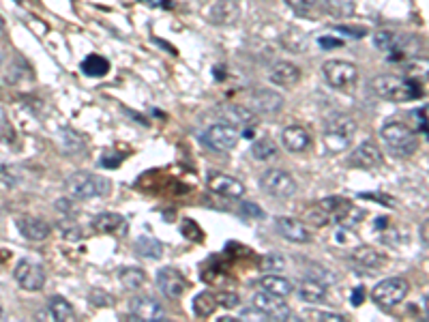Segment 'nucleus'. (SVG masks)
Here are the masks:
<instances>
[{"mask_svg": "<svg viewBox=\"0 0 429 322\" xmlns=\"http://www.w3.org/2000/svg\"><path fill=\"white\" fill-rule=\"evenodd\" d=\"M371 91L386 101H410L421 97V86L414 79L397 77V75H376L371 79Z\"/></svg>", "mask_w": 429, "mask_h": 322, "instance_id": "nucleus-1", "label": "nucleus"}, {"mask_svg": "<svg viewBox=\"0 0 429 322\" xmlns=\"http://www.w3.org/2000/svg\"><path fill=\"white\" fill-rule=\"evenodd\" d=\"M357 136V123L341 112H335L328 116L326 125H324V144L333 153H341L350 148L352 140Z\"/></svg>", "mask_w": 429, "mask_h": 322, "instance_id": "nucleus-2", "label": "nucleus"}, {"mask_svg": "<svg viewBox=\"0 0 429 322\" xmlns=\"http://www.w3.org/2000/svg\"><path fill=\"white\" fill-rule=\"evenodd\" d=\"M67 193L71 198H77V200H91V198H99V195H105L110 191V181L103 179V176H97V174H91V172H73L67 183Z\"/></svg>", "mask_w": 429, "mask_h": 322, "instance_id": "nucleus-3", "label": "nucleus"}, {"mask_svg": "<svg viewBox=\"0 0 429 322\" xmlns=\"http://www.w3.org/2000/svg\"><path fill=\"white\" fill-rule=\"evenodd\" d=\"M380 136H382L386 148H389L393 155H399V157H408L418 148L416 136L404 123H386L382 127Z\"/></svg>", "mask_w": 429, "mask_h": 322, "instance_id": "nucleus-4", "label": "nucleus"}, {"mask_svg": "<svg viewBox=\"0 0 429 322\" xmlns=\"http://www.w3.org/2000/svg\"><path fill=\"white\" fill-rule=\"evenodd\" d=\"M410 292V284L404 277H389L380 281V284L371 290V301L380 307H395L399 305Z\"/></svg>", "mask_w": 429, "mask_h": 322, "instance_id": "nucleus-5", "label": "nucleus"}, {"mask_svg": "<svg viewBox=\"0 0 429 322\" xmlns=\"http://www.w3.org/2000/svg\"><path fill=\"white\" fill-rule=\"evenodd\" d=\"M322 73H324L326 82L333 89H339V91H346V89L354 86L357 79H359L357 65L348 63V60H328V63H324Z\"/></svg>", "mask_w": 429, "mask_h": 322, "instance_id": "nucleus-6", "label": "nucleus"}, {"mask_svg": "<svg viewBox=\"0 0 429 322\" xmlns=\"http://www.w3.org/2000/svg\"><path fill=\"white\" fill-rule=\"evenodd\" d=\"M202 142L210 148V150H217V153H228L238 144V131L232 125L226 123H217V125H210L204 134H202Z\"/></svg>", "mask_w": 429, "mask_h": 322, "instance_id": "nucleus-7", "label": "nucleus"}, {"mask_svg": "<svg viewBox=\"0 0 429 322\" xmlns=\"http://www.w3.org/2000/svg\"><path fill=\"white\" fill-rule=\"evenodd\" d=\"M13 277L20 284V288L28 292H39L46 286V271H43L39 262H32V260H20L13 269Z\"/></svg>", "mask_w": 429, "mask_h": 322, "instance_id": "nucleus-8", "label": "nucleus"}, {"mask_svg": "<svg viewBox=\"0 0 429 322\" xmlns=\"http://www.w3.org/2000/svg\"><path fill=\"white\" fill-rule=\"evenodd\" d=\"M260 187L277 200H288L296 193L294 179L283 170H267L260 179Z\"/></svg>", "mask_w": 429, "mask_h": 322, "instance_id": "nucleus-9", "label": "nucleus"}, {"mask_svg": "<svg viewBox=\"0 0 429 322\" xmlns=\"http://www.w3.org/2000/svg\"><path fill=\"white\" fill-rule=\"evenodd\" d=\"M129 314H132L136 320L157 322V320H163L165 309H163V305L155 297L140 295V297H134L132 301H129Z\"/></svg>", "mask_w": 429, "mask_h": 322, "instance_id": "nucleus-10", "label": "nucleus"}, {"mask_svg": "<svg viewBox=\"0 0 429 322\" xmlns=\"http://www.w3.org/2000/svg\"><path fill=\"white\" fill-rule=\"evenodd\" d=\"M253 309L257 314H262L264 318H271V320H288L292 316L290 307L286 303H281L279 297L269 295L264 290L253 297Z\"/></svg>", "mask_w": 429, "mask_h": 322, "instance_id": "nucleus-11", "label": "nucleus"}, {"mask_svg": "<svg viewBox=\"0 0 429 322\" xmlns=\"http://www.w3.org/2000/svg\"><path fill=\"white\" fill-rule=\"evenodd\" d=\"M157 286L167 299H181L187 288V281L174 266H165L157 273Z\"/></svg>", "mask_w": 429, "mask_h": 322, "instance_id": "nucleus-12", "label": "nucleus"}, {"mask_svg": "<svg viewBox=\"0 0 429 322\" xmlns=\"http://www.w3.org/2000/svg\"><path fill=\"white\" fill-rule=\"evenodd\" d=\"M208 187L214 193H219L224 198H232V200L245 195V185L238 179H234L230 174H224V172H210L208 174Z\"/></svg>", "mask_w": 429, "mask_h": 322, "instance_id": "nucleus-13", "label": "nucleus"}, {"mask_svg": "<svg viewBox=\"0 0 429 322\" xmlns=\"http://www.w3.org/2000/svg\"><path fill=\"white\" fill-rule=\"evenodd\" d=\"M275 228L279 230V234L292 243H309L312 240V234L307 230V226L300 221V219H294V217H277L275 219Z\"/></svg>", "mask_w": 429, "mask_h": 322, "instance_id": "nucleus-14", "label": "nucleus"}, {"mask_svg": "<svg viewBox=\"0 0 429 322\" xmlns=\"http://www.w3.org/2000/svg\"><path fill=\"white\" fill-rule=\"evenodd\" d=\"M350 166L363 168V170L382 166V153H380V148H378L373 142H363V144H359V146L352 150V155H350Z\"/></svg>", "mask_w": 429, "mask_h": 322, "instance_id": "nucleus-15", "label": "nucleus"}, {"mask_svg": "<svg viewBox=\"0 0 429 322\" xmlns=\"http://www.w3.org/2000/svg\"><path fill=\"white\" fill-rule=\"evenodd\" d=\"M238 18H241V7L236 0H217L208 9V20L217 26H230L238 22Z\"/></svg>", "mask_w": 429, "mask_h": 322, "instance_id": "nucleus-16", "label": "nucleus"}, {"mask_svg": "<svg viewBox=\"0 0 429 322\" xmlns=\"http://www.w3.org/2000/svg\"><path fill=\"white\" fill-rule=\"evenodd\" d=\"M269 77H271V82H273L275 86L292 89V86L298 84V79H300V69H298L294 63H286V60H281V63H275V65L271 67Z\"/></svg>", "mask_w": 429, "mask_h": 322, "instance_id": "nucleus-17", "label": "nucleus"}, {"mask_svg": "<svg viewBox=\"0 0 429 322\" xmlns=\"http://www.w3.org/2000/svg\"><path fill=\"white\" fill-rule=\"evenodd\" d=\"M15 224H18V230L22 232V236H26L30 240H43V238H48L50 232H52L48 221H43L39 217H32V215L20 217Z\"/></svg>", "mask_w": 429, "mask_h": 322, "instance_id": "nucleus-18", "label": "nucleus"}, {"mask_svg": "<svg viewBox=\"0 0 429 322\" xmlns=\"http://www.w3.org/2000/svg\"><path fill=\"white\" fill-rule=\"evenodd\" d=\"M251 103L260 114H277L283 108V97L279 93H275V91L260 89V91L253 93Z\"/></svg>", "mask_w": 429, "mask_h": 322, "instance_id": "nucleus-19", "label": "nucleus"}, {"mask_svg": "<svg viewBox=\"0 0 429 322\" xmlns=\"http://www.w3.org/2000/svg\"><path fill=\"white\" fill-rule=\"evenodd\" d=\"M281 142H283V148L290 153H303L312 144V138L303 127L290 125L281 131Z\"/></svg>", "mask_w": 429, "mask_h": 322, "instance_id": "nucleus-20", "label": "nucleus"}, {"mask_svg": "<svg viewBox=\"0 0 429 322\" xmlns=\"http://www.w3.org/2000/svg\"><path fill=\"white\" fill-rule=\"evenodd\" d=\"M217 118L226 125H232V127H238V125H247L249 120L253 118L251 110L243 108V105H236V103H228V105H222L217 108Z\"/></svg>", "mask_w": 429, "mask_h": 322, "instance_id": "nucleus-21", "label": "nucleus"}, {"mask_svg": "<svg viewBox=\"0 0 429 322\" xmlns=\"http://www.w3.org/2000/svg\"><path fill=\"white\" fill-rule=\"evenodd\" d=\"M260 286H262L264 292L275 295V297H279V299L292 295V290H294L290 281H288L286 277H281V275H267V277H262V279H260Z\"/></svg>", "mask_w": 429, "mask_h": 322, "instance_id": "nucleus-22", "label": "nucleus"}, {"mask_svg": "<svg viewBox=\"0 0 429 322\" xmlns=\"http://www.w3.org/2000/svg\"><path fill=\"white\" fill-rule=\"evenodd\" d=\"M298 297H300V301H305V303H322L326 299V286L320 284V281H316V279L305 277V281L298 288Z\"/></svg>", "mask_w": 429, "mask_h": 322, "instance_id": "nucleus-23", "label": "nucleus"}, {"mask_svg": "<svg viewBox=\"0 0 429 322\" xmlns=\"http://www.w3.org/2000/svg\"><path fill=\"white\" fill-rule=\"evenodd\" d=\"M118 281L127 290H140L146 284V273L138 266H127L118 273Z\"/></svg>", "mask_w": 429, "mask_h": 322, "instance_id": "nucleus-24", "label": "nucleus"}, {"mask_svg": "<svg viewBox=\"0 0 429 322\" xmlns=\"http://www.w3.org/2000/svg\"><path fill=\"white\" fill-rule=\"evenodd\" d=\"M122 217L120 215H116V213H99V215H95V219H93V230L95 232H101V234H112V232H116L118 228H122Z\"/></svg>", "mask_w": 429, "mask_h": 322, "instance_id": "nucleus-25", "label": "nucleus"}, {"mask_svg": "<svg viewBox=\"0 0 429 322\" xmlns=\"http://www.w3.org/2000/svg\"><path fill=\"white\" fill-rule=\"evenodd\" d=\"M350 258H352L354 264L363 266V269H376V266L382 262V256H380L373 247H365V245L357 247V250L350 254Z\"/></svg>", "mask_w": 429, "mask_h": 322, "instance_id": "nucleus-26", "label": "nucleus"}, {"mask_svg": "<svg viewBox=\"0 0 429 322\" xmlns=\"http://www.w3.org/2000/svg\"><path fill=\"white\" fill-rule=\"evenodd\" d=\"M50 316H52L54 320L71 322V320H75V309H73V305H71L67 299H63V297H52V299H50Z\"/></svg>", "mask_w": 429, "mask_h": 322, "instance_id": "nucleus-27", "label": "nucleus"}, {"mask_svg": "<svg viewBox=\"0 0 429 322\" xmlns=\"http://www.w3.org/2000/svg\"><path fill=\"white\" fill-rule=\"evenodd\" d=\"M82 71L86 75H91V77H101L110 71V63L103 58V56H97V54H91V56H86L84 63H82Z\"/></svg>", "mask_w": 429, "mask_h": 322, "instance_id": "nucleus-28", "label": "nucleus"}, {"mask_svg": "<svg viewBox=\"0 0 429 322\" xmlns=\"http://www.w3.org/2000/svg\"><path fill=\"white\" fill-rule=\"evenodd\" d=\"M136 250H138L140 256L153 258V260L161 258V254H163V245L159 243L157 238H153V236H140L138 243H136Z\"/></svg>", "mask_w": 429, "mask_h": 322, "instance_id": "nucleus-29", "label": "nucleus"}, {"mask_svg": "<svg viewBox=\"0 0 429 322\" xmlns=\"http://www.w3.org/2000/svg\"><path fill=\"white\" fill-rule=\"evenodd\" d=\"M214 307H217V297L210 295V292H202L193 299V314L198 318H208Z\"/></svg>", "mask_w": 429, "mask_h": 322, "instance_id": "nucleus-30", "label": "nucleus"}, {"mask_svg": "<svg viewBox=\"0 0 429 322\" xmlns=\"http://www.w3.org/2000/svg\"><path fill=\"white\" fill-rule=\"evenodd\" d=\"M363 217H365V211H361V209H357V207L350 205V207H346L343 211H339V213L333 217V221H337V224L343 226V228H352V226L361 224Z\"/></svg>", "mask_w": 429, "mask_h": 322, "instance_id": "nucleus-31", "label": "nucleus"}, {"mask_svg": "<svg viewBox=\"0 0 429 322\" xmlns=\"http://www.w3.org/2000/svg\"><path fill=\"white\" fill-rule=\"evenodd\" d=\"M275 153H277V148H275L273 140H269V138H260V140H255V142L251 144V155H253L255 159H260V161L271 159Z\"/></svg>", "mask_w": 429, "mask_h": 322, "instance_id": "nucleus-32", "label": "nucleus"}, {"mask_svg": "<svg viewBox=\"0 0 429 322\" xmlns=\"http://www.w3.org/2000/svg\"><path fill=\"white\" fill-rule=\"evenodd\" d=\"M324 11L333 18H348L354 13V5L352 3H341V0H326L324 3Z\"/></svg>", "mask_w": 429, "mask_h": 322, "instance_id": "nucleus-33", "label": "nucleus"}, {"mask_svg": "<svg viewBox=\"0 0 429 322\" xmlns=\"http://www.w3.org/2000/svg\"><path fill=\"white\" fill-rule=\"evenodd\" d=\"M395 34L393 32H389V30H378L376 34H373V46L378 48V50H384V52H391L393 48H395Z\"/></svg>", "mask_w": 429, "mask_h": 322, "instance_id": "nucleus-34", "label": "nucleus"}, {"mask_svg": "<svg viewBox=\"0 0 429 322\" xmlns=\"http://www.w3.org/2000/svg\"><path fill=\"white\" fill-rule=\"evenodd\" d=\"M303 316L309 318V320H322V322H343V320H346V316H343V314L320 311V309H307V311H303Z\"/></svg>", "mask_w": 429, "mask_h": 322, "instance_id": "nucleus-35", "label": "nucleus"}, {"mask_svg": "<svg viewBox=\"0 0 429 322\" xmlns=\"http://www.w3.org/2000/svg\"><path fill=\"white\" fill-rule=\"evenodd\" d=\"M305 277L307 279H316V281H320V284H324V286H328V284H333V281L337 279L333 273H328L324 266H312L307 273H305Z\"/></svg>", "mask_w": 429, "mask_h": 322, "instance_id": "nucleus-36", "label": "nucleus"}, {"mask_svg": "<svg viewBox=\"0 0 429 322\" xmlns=\"http://www.w3.org/2000/svg\"><path fill=\"white\" fill-rule=\"evenodd\" d=\"M283 3L296 13H307V11H312L316 7L318 0H283Z\"/></svg>", "mask_w": 429, "mask_h": 322, "instance_id": "nucleus-37", "label": "nucleus"}, {"mask_svg": "<svg viewBox=\"0 0 429 322\" xmlns=\"http://www.w3.org/2000/svg\"><path fill=\"white\" fill-rule=\"evenodd\" d=\"M0 179L7 181V185H15L20 176H18V172H15L13 166L5 164V161H0Z\"/></svg>", "mask_w": 429, "mask_h": 322, "instance_id": "nucleus-38", "label": "nucleus"}, {"mask_svg": "<svg viewBox=\"0 0 429 322\" xmlns=\"http://www.w3.org/2000/svg\"><path fill=\"white\" fill-rule=\"evenodd\" d=\"M238 295L236 292H219L217 295V303H222L226 309H232V307H236L238 305Z\"/></svg>", "mask_w": 429, "mask_h": 322, "instance_id": "nucleus-39", "label": "nucleus"}, {"mask_svg": "<svg viewBox=\"0 0 429 322\" xmlns=\"http://www.w3.org/2000/svg\"><path fill=\"white\" fill-rule=\"evenodd\" d=\"M318 44H320L324 50H337V48H343V41H341V39H335V37H328V34L320 37V39H318Z\"/></svg>", "mask_w": 429, "mask_h": 322, "instance_id": "nucleus-40", "label": "nucleus"}, {"mask_svg": "<svg viewBox=\"0 0 429 322\" xmlns=\"http://www.w3.org/2000/svg\"><path fill=\"white\" fill-rule=\"evenodd\" d=\"M60 230L65 232V238H69V240L82 238V228H79V226H69L67 221H63V224H60Z\"/></svg>", "mask_w": 429, "mask_h": 322, "instance_id": "nucleus-41", "label": "nucleus"}, {"mask_svg": "<svg viewBox=\"0 0 429 322\" xmlns=\"http://www.w3.org/2000/svg\"><path fill=\"white\" fill-rule=\"evenodd\" d=\"M283 258H279V256H275V254H271V256H267V260H264V271H281L283 269Z\"/></svg>", "mask_w": 429, "mask_h": 322, "instance_id": "nucleus-42", "label": "nucleus"}, {"mask_svg": "<svg viewBox=\"0 0 429 322\" xmlns=\"http://www.w3.org/2000/svg\"><path fill=\"white\" fill-rule=\"evenodd\" d=\"M241 211H243L245 215H253L255 219H262V217H264L262 209H260V207H255L253 202H245V205L241 207Z\"/></svg>", "mask_w": 429, "mask_h": 322, "instance_id": "nucleus-43", "label": "nucleus"}, {"mask_svg": "<svg viewBox=\"0 0 429 322\" xmlns=\"http://www.w3.org/2000/svg\"><path fill=\"white\" fill-rule=\"evenodd\" d=\"M339 32H343V34H350V37H357V39H361V37H365V30H357V28H350V26H335Z\"/></svg>", "mask_w": 429, "mask_h": 322, "instance_id": "nucleus-44", "label": "nucleus"}, {"mask_svg": "<svg viewBox=\"0 0 429 322\" xmlns=\"http://www.w3.org/2000/svg\"><path fill=\"white\" fill-rule=\"evenodd\" d=\"M363 297H365V288L359 286V288L352 292V305H361V303H363Z\"/></svg>", "mask_w": 429, "mask_h": 322, "instance_id": "nucleus-45", "label": "nucleus"}, {"mask_svg": "<svg viewBox=\"0 0 429 322\" xmlns=\"http://www.w3.org/2000/svg\"><path fill=\"white\" fill-rule=\"evenodd\" d=\"M5 32V20H3V15H0V34Z\"/></svg>", "mask_w": 429, "mask_h": 322, "instance_id": "nucleus-46", "label": "nucleus"}, {"mask_svg": "<svg viewBox=\"0 0 429 322\" xmlns=\"http://www.w3.org/2000/svg\"><path fill=\"white\" fill-rule=\"evenodd\" d=\"M0 318H3V309H0Z\"/></svg>", "mask_w": 429, "mask_h": 322, "instance_id": "nucleus-47", "label": "nucleus"}]
</instances>
